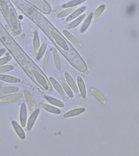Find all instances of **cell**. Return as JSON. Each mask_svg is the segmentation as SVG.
I'll return each mask as SVG.
<instances>
[{
  "instance_id": "cell-1",
  "label": "cell",
  "mask_w": 139,
  "mask_h": 156,
  "mask_svg": "<svg viewBox=\"0 0 139 156\" xmlns=\"http://www.w3.org/2000/svg\"><path fill=\"white\" fill-rule=\"evenodd\" d=\"M17 5L22 12L46 34L57 49L75 69L81 73H85L87 71L86 63L80 55L47 19L23 1H19Z\"/></svg>"
},
{
  "instance_id": "cell-2",
  "label": "cell",
  "mask_w": 139,
  "mask_h": 156,
  "mask_svg": "<svg viewBox=\"0 0 139 156\" xmlns=\"http://www.w3.org/2000/svg\"><path fill=\"white\" fill-rule=\"evenodd\" d=\"M0 41L20 66L29 57L11 36L0 22Z\"/></svg>"
},
{
  "instance_id": "cell-3",
  "label": "cell",
  "mask_w": 139,
  "mask_h": 156,
  "mask_svg": "<svg viewBox=\"0 0 139 156\" xmlns=\"http://www.w3.org/2000/svg\"><path fill=\"white\" fill-rule=\"evenodd\" d=\"M64 75L68 85H69L70 88H71L74 92L76 93H78L79 92V89L71 76L67 72H65Z\"/></svg>"
},
{
  "instance_id": "cell-4",
  "label": "cell",
  "mask_w": 139,
  "mask_h": 156,
  "mask_svg": "<svg viewBox=\"0 0 139 156\" xmlns=\"http://www.w3.org/2000/svg\"><path fill=\"white\" fill-rule=\"evenodd\" d=\"M22 97H23V95L22 94H14L2 98L0 99V102L5 103V102H14L22 98Z\"/></svg>"
},
{
  "instance_id": "cell-5",
  "label": "cell",
  "mask_w": 139,
  "mask_h": 156,
  "mask_svg": "<svg viewBox=\"0 0 139 156\" xmlns=\"http://www.w3.org/2000/svg\"><path fill=\"white\" fill-rule=\"evenodd\" d=\"M49 80L50 82L51 83V84L53 86V87H54V88L55 89L56 91L60 94L62 95L63 97H65L66 96L65 93L63 91V88H62V86L60 85L59 83L54 78L52 77H50Z\"/></svg>"
},
{
  "instance_id": "cell-6",
  "label": "cell",
  "mask_w": 139,
  "mask_h": 156,
  "mask_svg": "<svg viewBox=\"0 0 139 156\" xmlns=\"http://www.w3.org/2000/svg\"><path fill=\"white\" fill-rule=\"evenodd\" d=\"M24 94L28 106L33 112L35 110V104L32 96L27 90H24Z\"/></svg>"
},
{
  "instance_id": "cell-7",
  "label": "cell",
  "mask_w": 139,
  "mask_h": 156,
  "mask_svg": "<svg viewBox=\"0 0 139 156\" xmlns=\"http://www.w3.org/2000/svg\"><path fill=\"white\" fill-rule=\"evenodd\" d=\"M20 120L22 126L24 127L27 122V108L26 106L24 103L22 104L21 107Z\"/></svg>"
},
{
  "instance_id": "cell-8",
  "label": "cell",
  "mask_w": 139,
  "mask_h": 156,
  "mask_svg": "<svg viewBox=\"0 0 139 156\" xmlns=\"http://www.w3.org/2000/svg\"><path fill=\"white\" fill-rule=\"evenodd\" d=\"M77 80L82 97L83 98H85L86 96V90L84 80L81 77L79 76L77 77Z\"/></svg>"
},
{
  "instance_id": "cell-9",
  "label": "cell",
  "mask_w": 139,
  "mask_h": 156,
  "mask_svg": "<svg viewBox=\"0 0 139 156\" xmlns=\"http://www.w3.org/2000/svg\"><path fill=\"white\" fill-rule=\"evenodd\" d=\"M0 80L11 83H17L20 82V79L15 77L5 74H0Z\"/></svg>"
},
{
  "instance_id": "cell-10",
  "label": "cell",
  "mask_w": 139,
  "mask_h": 156,
  "mask_svg": "<svg viewBox=\"0 0 139 156\" xmlns=\"http://www.w3.org/2000/svg\"><path fill=\"white\" fill-rule=\"evenodd\" d=\"M39 113V110L38 109L35 110L29 118V120H28L27 126V129L28 130H30L32 128L35 121Z\"/></svg>"
},
{
  "instance_id": "cell-11",
  "label": "cell",
  "mask_w": 139,
  "mask_h": 156,
  "mask_svg": "<svg viewBox=\"0 0 139 156\" xmlns=\"http://www.w3.org/2000/svg\"><path fill=\"white\" fill-rule=\"evenodd\" d=\"M63 33L66 37H67V38L71 42L73 43V44L78 46V47H81L82 44L80 41H79L75 37L70 34L69 32L67 31V30H64L63 31Z\"/></svg>"
},
{
  "instance_id": "cell-12",
  "label": "cell",
  "mask_w": 139,
  "mask_h": 156,
  "mask_svg": "<svg viewBox=\"0 0 139 156\" xmlns=\"http://www.w3.org/2000/svg\"><path fill=\"white\" fill-rule=\"evenodd\" d=\"M85 108H78L77 109L72 110L69 111L63 115V117L65 118H69V117L74 116L78 115L80 113L85 112Z\"/></svg>"
},
{
  "instance_id": "cell-13",
  "label": "cell",
  "mask_w": 139,
  "mask_h": 156,
  "mask_svg": "<svg viewBox=\"0 0 139 156\" xmlns=\"http://www.w3.org/2000/svg\"><path fill=\"white\" fill-rule=\"evenodd\" d=\"M90 91L91 93L100 102L104 104H105V99L104 98L99 91L96 90V89L93 88H91L90 89Z\"/></svg>"
},
{
  "instance_id": "cell-14",
  "label": "cell",
  "mask_w": 139,
  "mask_h": 156,
  "mask_svg": "<svg viewBox=\"0 0 139 156\" xmlns=\"http://www.w3.org/2000/svg\"><path fill=\"white\" fill-rule=\"evenodd\" d=\"M45 98L50 103L54 105L57 106L59 107H64V104L63 102L57 99L51 97V96L45 95L44 96Z\"/></svg>"
},
{
  "instance_id": "cell-15",
  "label": "cell",
  "mask_w": 139,
  "mask_h": 156,
  "mask_svg": "<svg viewBox=\"0 0 139 156\" xmlns=\"http://www.w3.org/2000/svg\"><path fill=\"white\" fill-rule=\"evenodd\" d=\"M41 107L43 109L46 110V111L51 112V113L57 114L61 113L60 110L56 108V107H54L53 106L50 105L42 103L41 105Z\"/></svg>"
},
{
  "instance_id": "cell-16",
  "label": "cell",
  "mask_w": 139,
  "mask_h": 156,
  "mask_svg": "<svg viewBox=\"0 0 139 156\" xmlns=\"http://www.w3.org/2000/svg\"><path fill=\"white\" fill-rule=\"evenodd\" d=\"M85 15H83L80 16V17H79L77 19L72 22L70 24L67 25L66 27V29H70L76 27L82 21V20L85 18Z\"/></svg>"
},
{
  "instance_id": "cell-17",
  "label": "cell",
  "mask_w": 139,
  "mask_h": 156,
  "mask_svg": "<svg viewBox=\"0 0 139 156\" xmlns=\"http://www.w3.org/2000/svg\"><path fill=\"white\" fill-rule=\"evenodd\" d=\"M52 53H53L54 60L56 68L58 70H60L61 69L60 59L59 55L56 49L53 48L52 49Z\"/></svg>"
},
{
  "instance_id": "cell-18",
  "label": "cell",
  "mask_w": 139,
  "mask_h": 156,
  "mask_svg": "<svg viewBox=\"0 0 139 156\" xmlns=\"http://www.w3.org/2000/svg\"><path fill=\"white\" fill-rule=\"evenodd\" d=\"M12 125H13V127H14L15 130L16 132L18 134V136L22 139L25 138V135L24 133V131H23V129L19 125V124L16 122L15 121L12 122Z\"/></svg>"
},
{
  "instance_id": "cell-19",
  "label": "cell",
  "mask_w": 139,
  "mask_h": 156,
  "mask_svg": "<svg viewBox=\"0 0 139 156\" xmlns=\"http://www.w3.org/2000/svg\"><path fill=\"white\" fill-rule=\"evenodd\" d=\"M86 9V7H82L81 8L77 10L75 12H73V13H72L67 18L66 20L67 21H70L73 20L75 19L78 16L80 15L81 13H82Z\"/></svg>"
},
{
  "instance_id": "cell-20",
  "label": "cell",
  "mask_w": 139,
  "mask_h": 156,
  "mask_svg": "<svg viewBox=\"0 0 139 156\" xmlns=\"http://www.w3.org/2000/svg\"><path fill=\"white\" fill-rule=\"evenodd\" d=\"M50 52L48 51H46L45 54V58L43 63V70L44 73H46L48 69L49 64L50 62Z\"/></svg>"
},
{
  "instance_id": "cell-21",
  "label": "cell",
  "mask_w": 139,
  "mask_h": 156,
  "mask_svg": "<svg viewBox=\"0 0 139 156\" xmlns=\"http://www.w3.org/2000/svg\"><path fill=\"white\" fill-rule=\"evenodd\" d=\"M37 33V32H35L34 34V41H33L34 50L37 54L38 53L40 48V40H39L38 35Z\"/></svg>"
},
{
  "instance_id": "cell-22",
  "label": "cell",
  "mask_w": 139,
  "mask_h": 156,
  "mask_svg": "<svg viewBox=\"0 0 139 156\" xmlns=\"http://www.w3.org/2000/svg\"><path fill=\"white\" fill-rule=\"evenodd\" d=\"M19 89L16 87H8L0 88V94H10L17 92Z\"/></svg>"
},
{
  "instance_id": "cell-23",
  "label": "cell",
  "mask_w": 139,
  "mask_h": 156,
  "mask_svg": "<svg viewBox=\"0 0 139 156\" xmlns=\"http://www.w3.org/2000/svg\"><path fill=\"white\" fill-rule=\"evenodd\" d=\"M60 82L62 87L64 89L65 92L67 94L70 98L73 97V92H72V90L70 87L69 85L67 84V83L63 79H61L60 80Z\"/></svg>"
},
{
  "instance_id": "cell-24",
  "label": "cell",
  "mask_w": 139,
  "mask_h": 156,
  "mask_svg": "<svg viewBox=\"0 0 139 156\" xmlns=\"http://www.w3.org/2000/svg\"><path fill=\"white\" fill-rule=\"evenodd\" d=\"M77 8V7L74 6L71 7V8L68 9L62 12H61L57 15V17L58 18H62L63 17L66 16L68 15L71 14L73 12H74L75 9Z\"/></svg>"
},
{
  "instance_id": "cell-25",
  "label": "cell",
  "mask_w": 139,
  "mask_h": 156,
  "mask_svg": "<svg viewBox=\"0 0 139 156\" xmlns=\"http://www.w3.org/2000/svg\"><path fill=\"white\" fill-rule=\"evenodd\" d=\"M47 47V41L46 40H45L43 43L42 45L40 48V50L38 53L37 54V59L39 60L42 56L45 53V51H46V49Z\"/></svg>"
},
{
  "instance_id": "cell-26",
  "label": "cell",
  "mask_w": 139,
  "mask_h": 156,
  "mask_svg": "<svg viewBox=\"0 0 139 156\" xmlns=\"http://www.w3.org/2000/svg\"><path fill=\"white\" fill-rule=\"evenodd\" d=\"M92 14V13H90V14L88 16L85 21L84 22L82 25L81 29H80V32L81 33L85 31L88 27L89 25H90V22L91 21Z\"/></svg>"
},
{
  "instance_id": "cell-27",
  "label": "cell",
  "mask_w": 139,
  "mask_h": 156,
  "mask_svg": "<svg viewBox=\"0 0 139 156\" xmlns=\"http://www.w3.org/2000/svg\"><path fill=\"white\" fill-rule=\"evenodd\" d=\"M104 8V6L102 5L100 6L99 7H98V8L96 9V10L95 11L94 14H92V18H91V21H94V20L97 19V18L101 15V13L103 12Z\"/></svg>"
},
{
  "instance_id": "cell-28",
  "label": "cell",
  "mask_w": 139,
  "mask_h": 156,
  "mask_svg": "<svg viewBox=\"0 0 139 156\" xmlns=\"http://www.w3.org/2000/svg\"><path fill=\"white\" fill-rule=\"evenodd\" d=\"M85 1L86 0H75V1H71L66 4H65L62 5V7L67 8V7H74L77 5L82 3Z\"/></svg>"
},
{
  "instance_id": "cell-29",
  "label": "cell",
  "mask_w": 139,
  "mask_h": 156,
  "mask_svg": "<svg viewBox=\"0 0 139 156\" xmlns=\"http://www.w3.org/2000/svg\"><path fill=\"white\" fill-rule=\"evenodd\" d=\"M14 69V67L12 65H3L0 66V74L10 71Z\"/></svg>"
},
{
  "instance_id": "cell-30",
  "label": "cell",
  "mask_w": 139,
  "mask_h": 156,
  "mask_svg": "<svg viewBox=\"0 0 139 156\" xmlns=\"http://www.w3.org/2000/svg\"><path fill=\"white\" fill-rule=\"evenodd\" d=\"M12 57L11 56L8 55L0 58V66L4 65L9 62L12 59Z\"/></svg>"
},
{
  "instance_id": "cell-31",
  "label": "cell",
  "mask_w": 139,
  "mask_h": 156,
  "mask_svg": "<svg viewBox=\"0 0 139 156\" xmlns=\"http://www.w3.org/2000/svg\"><path fill=\"white\" fill-rule=\"evenodd\" d=\"M5 52V49L4 48H2L0 49V58H1V57H2V56L4 54Z\"/></svg>"
},
{
  "instance_id": "cell-32",
  "label": "cell",
  "mask_w": 139,
  "mask_h": 156,
  "mask_svg": "<svg viewBox=\"0 0 139 156\" xmlns=\"http://www.w3.org/2000/svg\"><path fill=\"white\" fill-rule=\"evenodd\" d=\"M135 9V6L134 5H132L130 7H129V9L128 10L129 11V12H133L134 10Z\"/></svg>"
}]
</instances>
